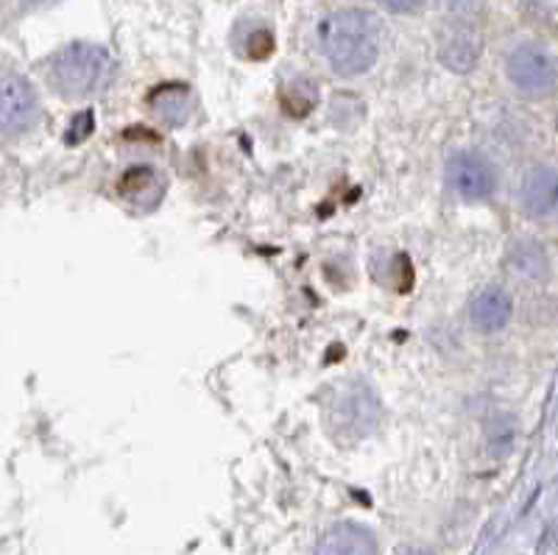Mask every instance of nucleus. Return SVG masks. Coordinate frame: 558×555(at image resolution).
I'll return each instance as SVG.
<instances>
[{
  "label": "nucleus",
  "instance_id": "obj_2",
  "mask_svg": "<svg viewBox=\"0 0 558 555\" xmlns=\"http://www.w3.org/2000/svg\"><path fill=\"white\" fill-rule=\"evenodd\" d=\"M117 76V62L106 48L73 42L59 48L46 62V81L59 99L85 101L110 90Z\"/></svg>",
  "mask_w": 558,
  "mask_h": 555
},
{
  "label": "nucleus",
  "instance_id": "obj_8",
  "mask_svg": "<svg viewBox=\"0 0 558 555\" xmlns=\"http://www.w3.org/2000/svg\"><path fill=\"white\" fill-rule=\"evenodd\" d=\"M511 315H513L511 296H508L503 288H497V285L481 288L472 299H469L467 319L469 324L483 335H494V333H500V330H506Z\"/></svg>",
  "mask_w": 558,
  "mask_h": 555
},
{
  "label": "nucleus",
  "instance_id": "obj_14",
  "mask_svg": "<svg viewBox=\"0 0 558 555\" xmlns=\"http://www.w3.org/2000/svg\"><path fill=\"white\" fill-rule=\"evenodd\" d=\"M517 438V427H513L511 416H494L486 427V444L494 455H506L513 447Z\"/></svg>",
  "mask_w": 558,
  "mask_h": 555
},
{
  "label": "nucleus",
  "instance_id": "obj_7",
  "mask_svg": "<svg viewBox=\"0 0 558 555\" xmlns=\"http://www.w3.org/2000/svg\"><path fill=\"white\" fill-rule=\"evenodd\" d=\"M332 418H335L332 422L335 433H346L355 438L366 436L375 430L377 418H380V402L366 386H346L332 399Z\"/></svg>",
  "mask_w": 558,
  "mask_h": 555
},
{
  "label": "nucleus",
  "instance_id": "obj_16",
  "mask_svg": "<svg viewBox=\"0 0 558 555\" xmlns=\"http://www.w3.org/2000/svg\"><path fill=\"white\" fill-rule=\"evenodd\" d=\"M17 3L23 9H46V7H53L56 0H17Z\"/></svg>",
  "mask_w": 558,
  "mask_h": 555
},
{
  "label": "nucleus",
  "instance_id": "obj_5",
  "mask_svg": "<svg viewBox=\"0 0 558 555\" xmlns=\"http://www.w3.org/2000/svg\"><path fill=\"white\" fill-rule=\"evenodd\" d=\"M447 184L464 202H489L497 190V170L478 151H458L447 159Z\"/></svg>",
  "mask_w": 558,
  "mask_h": 555
},
{
  "label": "nucleus",
  "instance_id": "obj_9",
  "mask_svg": "<svg viewBox=\"0 0 558 555\" xmlns=\"http://www.w3.org/2000/svg\"><path fill=\"white\" fill-rule=\"evenodd\" d=\"M520 202L531 218H558V170L540 165L522 179Z\"/></svg>",
  "mask_w": 558,
  "mask_h": 555
},
{
  "label": "nucleus",
  "instance_id": "obj_15",
  "mask_svg": "<svg viewBox=\"0 0 558 555\" xmlns=\"http://www.w3.org/2000/svg\"><path fill=\"white\" fill-rule=\"evenodd\" d=\"M380 3L394 14H410L422 7V0H380Z\"/></svg>",
  "mask_w": 558,
  "mask_h": 555
},
{
  "label": "nucleus",
  "instance_id": "obj_13",
  "mask_svg": "<svg viewBox=\"0 0 558 555\" xmlns=\"http://www.w3.org/2000/svg\"><path fill=\"white\" fill-rule=\"evenodd\" d=\"M508 268L520 280H542L547 274V257L540 243L522 241L508 251Z\"/></svg>",
  "mask_w": 558,
  "mask_h": 555
},
{
  "label": "nucleus",
  "instance_id": "obj_17",
  "mask_svg": "<svg viewBox=\"0 0 558 555\" xmlns=\"http://www.w3.org/2000/svg\"><path fill=\"white\" fill-rule=\"evenodd\" d=\"M410 555H424V553H410Z\"/></svg>",
  "mask_w": 558,
  "mask_h": 555
},
{
  "label": "nucleus",
  "instance_id": "obj_6",
  "mask_svg": "<svg viewBox=\"0 0 558 555\" xmlns=\"http://www.w3.org/2000/svg\"><path fill=\"white\" fill-rule=\"evenodd\" d=\"M483 51V34L481 26L467 17H449L447 26L439 34V60L455 73H472Z\"/></svg>",
  "mask_w": 558,
  "mask_h": 555
},
{
  "label": "nucleus",
  "instance_id": "obj_1",
  "mask_svg": "<svg viewBox=\"0 0 558 555\" xmlns=\"http://www.w3.org/2000/svg\"><path fill=\"white\" fill-rule=\"evenodd\" d=\"M318 51L338 76H360L380 56V21L364 9H341L318 26Z\"/></svg>",
  "mask_w": 558,
  "mask_h": 555
},
{
  "label": "nucleus",
  "instance_id": "obj_12",
  "mask_svg": "<svg viewBox=\"0 0 558 555\" xmlns=\"http://www.w3.org/2000/svg\"><path fill=\"white\" fill-rule=\"evenodd\" d=\"M151 109L165 120V124L176 126L182 124L185 118L190 115V92L185 87H176V85H165L154 92L149 99Z\"/></svg>",
  "mask_w": 558,
  "mask_h": 555
},
{
  "label": "nucleus",
  "instance_id": "obj_10",
  "mask_svg": "<svg viewBox=\"0 0 558 555\" xmlns=\"http://www.w3.org/2000/svg\"><path fill=\"white\" fill-rule=\"evenodd\" d=\"M321 555H377V544L369 530L357 525H338L321 542Z\"/></svg>",
  "mask_w": 558,
  "mask_h": 555
},
{
  "label": "nucleus",
  "instance_id": "obj_3",
  "mask_svg": "<svg viewBox=\"0 0 558 555\" xmlns=\"http://www.w3.org/2000/svg\"><path fill=\"white\" fill-rule=\"evenodd\" d=\"M506 76L513 90L528 99H545L558 85V65L547 48L536 42H522L508 53Z\"/></svg>",
  "mask_w": 558,
  "mask_h": 555
},
{
  "label": "nucleus",
  "instance_id": "obj_11",
  "mask_svg": "<svg viewBox=\"0 0 558 555\" xmlns=\"http://www.w3.org/2000/svg\"><path fill=\"white\" fill-rule=\"evenodd\" d=\"M121 193L129 204H145V207H156L165 193L163 177L151 168H131L121 182Z\"/></svg>",
  "mask_w": 558,
  "mask_h": 555
},
{
  "label": "nucleus",
  "instance_id": "obj_4",
  "mask_svg": "<svg viewBox=\"0 0 558 555\" xmlns=\"http://www.w3.org/2000/svg\"><path fill=\"white\" fill-rule=\"evenodd\" d=\"M0 112H3V134L9 140H20L37 129L42 109H39L37 90L28 85L26 76L7 70L3 90H0Z\"/></svg>",
  "mask_w": 558,
  "mask_h": 555
}]
</instances>
